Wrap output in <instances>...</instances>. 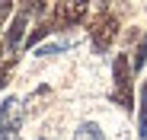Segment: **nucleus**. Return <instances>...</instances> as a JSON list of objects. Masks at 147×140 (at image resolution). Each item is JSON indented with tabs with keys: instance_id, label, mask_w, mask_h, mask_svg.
Masks as SVG:
<instances>
[{
	"instance_id": "6e6552de",
	"label": "nucleus",
	"mask_w": 147,
	"mask_h": 140,
	"mask_svg": "<svg viewBox=\"0 0 147 140\" xmlns=\"http://www.w3.org/2000/svg\"><path fill=\"white\" fill-rule=\"evenodd\" d=\"M147 64V32H144V38H141V45H138V51H134V61H131V70H141Z\"/></svg>"
},
{
	"instance_id": "423d86ee",
	"label": "nucleus",
	"mask_w": 147,
	"mask_h": 140,
	"mask_svg": "<svg viewBox=\"0 0 147 140\" xmlns=\"http://www.w3.org/2000/svg\"><path fill=\"white\" fill-rule=\"evenodd\" d=\"M74 140H106V137H102V131H99L96 121H83L77 131H74Z\"/></svg>"
},
{
	"instance_id": "9b49d317",
	"label": "nucleus",
	"mask_w": 147,
	"mask_h": 140,
	"mask_svg": "<svg viewBox=\"0 0 147 140\" xmlns=\"http://www.w3.org/2000/svg\"><path fill=\"white\" fill-rule=\"evenodd\" d=\"M38 140H48V137H38Z\"/></svg>"
},
{
	"instance_id": "9d476101",
	"label": "nucleus",
	"mask_w": 147,
	"mask_h": 140,
	"mask_svg": "<svg viewBox=\"0 0 147 140\" xmlns=\"http://www.w3.org/2000/svg\"><path fill=\"white\" fill-rule=\"evenodd\" d=\"M86 3H96V7H102V10H106V3H112V0H86Z\"/></svg>"
},
{
	"instance_id": "0eeeda50",
	"label": "nucleus",
	"mask_w": 147,
	"mask_h": 140,
	"mask_svg": "<svg viewBox=\"0 0 147 140\" xmlns=\"http://www.w3.org/2000/svg\"><path fill=\"white\" fill-rule=\"evenodd\" d=\"M138 137H147V83L141 86V102H138Z\"/></svg>"
},
{
	"instance_id": "20e7f679",
	"label": "nucleus",
	"mask_w": 147,
	"mask_h": 140,
	"mask_svg": "<svg viewBox=\"0 0 147 140\" xmlns=\"http://www.w3.org/2000/svg\"><path fill=\"white\" fill-rule=\"evenodd\" d=\"M90 16V3L86 0H58L51 7V22L55 29H74Z\"/></svg>"
},
{
	"instance_id": "39448f33",
	"label": "nucleus",
	"mask_w": 147,
	"mask_h": 140,
	"mask_svg": "<svg viewBox=\"0 0 147 140\" xmlns=\"http://www.w3.org/2000/svg\"><path fill=\"white\" fill-rule=\"evenodd\" d=\"M48 32H55V22H51V19H38V26L26 35V41H22V45H26V48H35V45H38Z\"/></svg>"
},
{
	"instance_id": "f257e3e1",
	"label": "nucleus",
	"mask_w": 147,
	"mask_h": 140,
	"mask_svg": "<svg viewBox=\"0 0 147 140\" xmlns=\"http://www.w3.org/2000/svg\"><path fill=\"white\" fill-rule=\"evenodd\" d=\"M131 61H128V54H118L115 61H112V80H115V86H112V99L125 108V111H131L134 108V86H131Z\"/></svg>"
},
{
	"instance_id": "7ed1b4c3",
	"label": "nucleus",
	"mask_w": 147,
	"mask_h": 140,
	"mask_svg": "<svg viewBox=\"0 0 147 140\" xmlns=\"http://www.w3.org/2000/svg\"><path fill=\"white\" fill-rule=\"evenodd\" d=\"M22 118H26L22 102L16 96H7L3 102H0V140H19Z\"/></svg>"
},
{
	"instance_id": "f03ea898",
	"label": "nucleus",
	"mask_w": 147,
	"mask_h": 140,
	"mask_svg": "<svg viewBox=\"0 0 147 140\" xmlns=\"http://www.w3.org/2000/svg\"><path fill=\"white\" fill-rule=\"evenodd\" d=\"M118 35V16L109 13V10H99L93 19H90V45L96 54H106L112 48V41Z\"/></svg>"
},
{
	"instance_id": "1a4fd4ad",
	"label": "nucleus",
	"mask_w": 147,
	"mask_h": 140,
	"mask_svg": "<svg viewBox=\"0 0 147 140\" xmlns=\"http://www.w3.org/2000/svg\"><path fill=\"white\" fill-rule=\"evenodd\" d=\"M70 41H58V45H45V48H38V54H58V51H67Z\"/></svg>"
}]
</instances>
